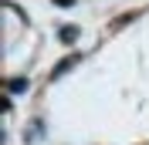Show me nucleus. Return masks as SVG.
<instances>
[{"label": "nucleus", "instance_id": "obj_4", "mask_svg": "<svg viewBox=\"0 0 149 145\" xmlns=\"http://www.w3.org/2000/svg\"><path fill=\"white\" fill-rule=\"evenodd\" d=\"M129 20H136V14H122V17H115V20H112V30H122Z\"/></svg>", "mask_w": 149, "mask_h": 145}, {"label": "nucleus", "instance_id": "obj_3", "mask_svg": "<svg viewBox=\"0 0 149 145\" xmlns=\"http://www.w3.org/2000/svg\"><path fill=\"white\" fill-rule=\"evenodd\" d=\"M7 88L14 91V95H17V91H27V78H10V81H7Z\"/></svg>", "mask_w": 149, "mask_h": 145}, {"label": "nucleus", "instance_id": "obj_2", "mask_svg": "<svg viewBox=\"0 0 149 145\" xmlns=\"http://www.w3.org/2000/svg\"><path fill=\"white\" fill-rule=\"evenodd\" d=\"M78 34H81V30H78V27H71V24H65V27L58 30V37H61V44H74V37H78Z\"/></svg>", "mask_w": 149, "mask_h": 145}, {"label": "nucleus", "instance_id": "obj_1", "mask_svg": "<svg viewBox=\"0 0 149 145\" xmlns=\"http://www.w3.org/2000/svg\"><path fill=\"white\" fill-rule=\"evenodd\" d=\"M74 64H81V54H68L65 61H58V64H54V71H51V81H54V78H61V74H68Z\"/></svg>", "mask_w": 149, "mask_h": 145}]
</instances>
